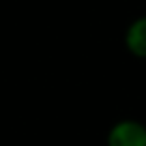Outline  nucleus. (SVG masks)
<instances>
[{
	"label": "nucleus",
	"mask_w": 146,
	"mask_h": 146,
	"mask_svg": "<svg viewBox=\"0 0 146 146\" xmlns=\"http://www.w3.org/2000/svg\"><path fill=\"white\" fill-rule=\"evenodd\" d=\"M105 146H146V125L135 118L116 120L105 135Z\"/></svg>",
	"instance_id": "1"
},
{
	"label": "nucleus",
	"mask_w": 146,
	"mask_h": 146,
	"mask_svg": "<svg viewBox=\"0 0 146 146\" xmlns=\"http://www.w3.org/2000/svg\"><path fill=\"white\" fill-rule=\"evenodd\" d=\"M125 47L131 56L146 60V15L135 17L125 30Z\"/></svg>",
	"instance_id": "2"
}]
</instances>
